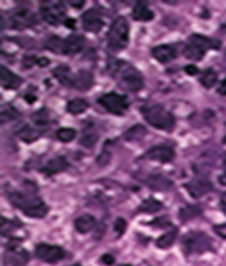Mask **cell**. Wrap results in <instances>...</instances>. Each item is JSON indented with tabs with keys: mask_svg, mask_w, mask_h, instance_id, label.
I'll list each match as a JSON object with an SVG mask.
<instances>
[{
	"mask_svg": "<svg viewBox=\"0 0 226 266\" xmlns=\"http://www.w3.org/2000/svg\"><path fill=\"white\" fill-rule=\"evenodd\" d=\"M107 71L116 80L120 89L126 92H137L144 86L143 76L136 68L124 60H112L108 62Z\"/></svg>",
	"mask_w": 226,
	"mask_h": 266,
	"instance_id": "cell-1",
	"label": "cell"
},
{
	"mask_svg": "<svg viewBox=\"0 0 226 266\" xmlns=\"http://www.w3.org/2000/svg\"><path fill=\"white\" fill-rule=\"evenodd\" d=\"M8 199L15 208H20L26 216L32 218H44L48 214V206L45 202L32 192H11Z\"/></svg>",
	"mask_w": 226,
	"mask_h": 266,
	"instance_id": "cell-2",
	"label": "cell"
},
{
	"mask_svg": "<svg viewBox=\"0 0 226 266\" xmlns=\"http://www.w3.org/2000/svg\"><path fill=\"white\" fill-rule=\"evenodd\" d=\"M142 116L149 125L161 131H173L176 125L174 116L161 104H153L142 108Z\"/></svg>",
	"mask_w": 226,
	"mask_h": 266,
	"instance_id": "cell-3",
	"label": "cell"
},
{
	"mask_svg": "<svg viewBox=\"0 0 226 266\" xmlns=\"http://www.w3.org/2000/svg\"><path fill=\"white\" fill-rule=\"evenodd\" d=\"M219 42L212 40V38H206L203 35L194 34L186 41L184 50V56L191 62H198L204 56V54L210 48H218Z\"/></svg>",
	"mask_w": 226,
	"mask_h": 266,
	"instance_id": "cell-4",
	"label": "cell"
},
{
	"mask_svg": "<svg viewBox=\"0 0 226 266\" xmlns=\"http://www.w3.org/2000/svg\"><path fill=\"white\" fill-rule=\"evenodd\" d=\"M129 26L125 17H118L111 24V28L107 34V44L111 50H122L129 44Z\"/></svg>",
	"mask_w": 226,
	"mask_h": 266,
	"instance_id": "cell-5",
	"label": "cell"
},
{
	"mask_svg": "<svg viewBox=\"0 0 226 266\" xmlns=\"http://www.w3.org/2000/svg\"><path fill=\"white\" fill-rule=\"evenodd\" d=\"M182 248L186 256L202 254L213 250L212 238L202 232H189L182 238Z\"/></svg>",
	"mask_w": 226,
	"mask_h": 266,
	"instance_id": "cell-6",
	"label": "cell"
},
{
	"mask_svg": "<svg viewBox=\"0 0 226 266\" xmlns=\"http://www.w3.org/2000/svg\"><path fill=\"white\" fill-rule=\"evenodd\" d=\"M99 104L113 116H124L126 110L129 108L128 98L124 95H119L116 92L105 94L99 98Z\"/></svg>",
	"mask_w": 226,
	"mask_h": 266,
	"instance_id": "cell-7",
	"label": "cell"
},
{
	"mask_svg": "<svg viewBox=\"0 0 226 266\" xmlns=\"http://www.w3.org/2000/svg\"><path fill=\"white\" fill-rule=\"evenodd\" d=\"M65 8L60 2H44L41 5V16L51 26H59L65 22Z\"/></svg>",
	"mask_w": 226,
	"mask_h": 266,
	"instance_id": "cell-8",
	"label": "cell"
},
{
	"mask_svg": "<svg viewBox=\"0 0 226 266\" xmlns=\"http://www.w3.org/2000/svg\"><path fill=\"white\" fill-rule=\"evenodd\" d=\"M35 254L40 260L47 262V264H56L65 258V250L59 246L40 244L36 246Z\"/></svg>",
	"mask_w": 226,
	"mask_h": 266,
	"instance_id": "cell-9",
	"label": "cell"
},
{
	"mask_svg": "<svg viewBox=\"0 0 226 266\" xmlns=\"http://www.w3.org/2000/svg\"><path fill=\"white\" fill-rule=\"evenodd\" d=\"M11 28L16 30H24L34 26L38 24V18L34 12H32L28 8H21L11 14L10 18Z\"/></svg>",
	"mask_w": 226,
	"mask_h": 266,
	"instance_id": "cell-10",
	"label": "cell"
},
{
	"mask_svg": "<svg viewBox=\"0 0 226 266\" xmlns=\"http://www.w3.org/2000/svg\"><path fill=\"white\" fill-rule=\"evenodd\" d=\"M28 262L29 253L26 250L18 247L17 242L9 244L4 254V264L6 266H24Z\"/></svg>",
	"mask_w": 226,
	"mask_h": 266,
	"instance_id": "cell-11",
	"label": "cell"
},
{
	"mask_svg": "<svg viewBox=\"0 0 226 266\" xmlns=\"http://www.w3.org/2000/svg\"><path fill=\"white\" fill-rule=\"evenodd\" d=\"M144 158L150 160V161H156L160 163H170L172 162L176 157V152L168 145H156V146L150 148V149L144 154Z\"/></svg>",
	"mask_w": 226,
	"mask_h": 266,
	"instance_id": "cell-12",
	"label": "cell"
},
{
	"mask_svg": "<svg viewBox=\"0 0 226 266\" xmlns=\"http://www.w3.org/2000/svg\"><path fill=\"white\" fill-rule=\"evenodd\" d=\"M185 190L192 198H201L213 190V184L206 178H195L186 182Z\"/></svg>",
	"mask_w": 226,
	"mask_h": 266,
	"instance_id": "cell-13",
	"label": "cell"
},
{
	"mask_svg": "<svg viewBox=\"0 0 226 266\" xmlns=\"http://www.w3.org/2000/svg\"><path fill=\"white\" fill-rule=\"evenodd\" d=\"M82 26L86 32H99L104 28V20H102L101 14L95 8H90L82 14Z\"/></svg>",
	"mask_w": 226,
	"mask_h": 266,
	"instance_id": "cell-14",
	"label": "cell"
},
{
	"mask_svg": "<svg viewBox=\"0 0 226 266\" xmlns=\"http://www.w3.org/2000/svg\"><path fill=\"white\" fill-rule=\"evenodd\" d=\"M94 86V77L89 71H81L76 72L74 74V80H72V86L78 92H87L90 88Z\"/></svg>",
	"mask_w": 226,
	"mask_h": 266,
	"instance_id": "cell-15",
	"label": "cell"
},
{
	"mask_svg": "<svg viewBox=\"0 0 226 266\" xmlns=\"http://www.w3.org/2000/svg\"><path fill=\"white\" fill-rule=\"evenodd\" d=\"M152 56L161 64H168L177 58V50L176 48L170 46V44H162V46L153 48Z\"/></svg>",
	"mask_w": 226,
	"mask_h": 266,
	"instance_id": "cell-16",
	"label": "cell"
},
{
	"mask_svg": "<svg viewBox=\"0 0 226 266\" xmlns=\"http://www.w3.org/2000/svg\"><path fill=\"white\" fill-rule=\"evenodd\" d=\"M0 77H2V86L4 89L16 90L23 84V78L20 77V76L16 74H14L11 70L5 68V66H2Z\"/></svg>",
	"mask_w": 226,
	"mask_h": 266,
	"instance_id": "cell-17",
	"label": "cell"
},
{
	"mask_svg": "<svg viewBox=\"0 0 226 266\" xmlns=\"http://www.w3.org/2000/svg\"><path fill=\"white\" fill-rule=\"evenodd\" d=\"M69 162L65 157L60 156V157H56V158L51 160L46 163L45 167L41 168V172L47 176H52V175L59 174L62 172H65L66 169L69 168Z\"/></svg>",
	"mask_w": 226,
	"mask_h": 266,
	"instance_id": "cell-18",
	"label": "cell"
},
{
	"mask_svg": "<svg viewBox=\"0 0 226 266\" xmlns=\"http://www.w3.org/2000/svg\"><path fill=\"white\" fill-rule=\"evenodd\" d=\"M86 47V38L82 35H70L66 40H64V48H63V54H77L83 48Z\"/></svg>",
	"mask_w": 226,
	"mask_h": 266,
	"instance_id": "cell-19",
	"label": "cell"
},
{
	"mask_svg": "<svg viewBox=\"0 0 226 266\" xmlns=\"http://www.w3.org/2000/svg\"><path fill=\"white\" fill-rule=\"evenodd\" d=\"M131 16L135 20H138V22H149V20H152L154 18V12L150 10L144 2H138L134 6V8H132Z\"/></svg>",
	"mask_w": 226,
	"mask_h": 266,
	"instance_id": "cell-20",
	"label": "cell"
},
{
	"mask_svg": "<svg viewBox=\"0 0 226 266\" xmlns=\"http://www.w3.org/2000/svg\"><path fill=\"white\" fill-rule=\"evenodd\" d=\"M96 220L92 214H86L75 220V229L81 234H86L95 228Z\"/></svg>",
	"mask_w": 226,
	"mask_h": 266,
	"instance_id": "cell-21",
	"label": "cell"
},
{
	"mask_svg": "<svg viewBox=\"0 0 226 266\" xmlns=\"http://www.w3.org/2000/svg\"><path fill=\"white\" fill-rule=\"evenodd\" d=\"M53 76L59 80L60 84L65 86H72V80H74V74L69 66L59 65L53 70Z\"/></svg>",
	"mask_w": 226,
	"mask_h": 266,
	"instance_id": "cell-22",
	"label": "cell"
},
{
	"mask_svg": "<svg viewBox=\"0 0 226 266\" xmlns=\"http://www.w3.org/2000/svg\"><path fill=\"white\" fill-rule=\"evenodd\" d=\"M147 185L154 191H167L173 186V184L162 175H152L147 179Z\"/></svg>",
	"mask_w": 226,
	"mask_h": 266,
	"instance_id": "cell-23",
	"label": "cell"
},
{
	"mask_svg": "<svg viewBox=\"0 0 226 266\" xmlns=\"http://www.w3.org/2000/svg\"><path fill=\"white\" fill-rule=\"evenodd\" d=\"M17 136L21 140L24 142V143H33V142L38 140V139L41 137L42 132L41 130L34 128H32V126L26 125L17 132Z\"/></svg>",
	"mask_w": 226,
	"mask_h": 266,
	"instance_id": "cell-24",
	"label": "cell"
},
{
	"mask_svg": "<svg viewBox=\"0 0 226 266\" xmlns=\"http://www.w3.org/2000/svg\"><path fill=\"white\" fill-rule=\"evenodd\" d=\"M89 108V104L84 98H74L66 106V110L72 116H78L82 114Z\"/></svg>",
	"mask_w": 226,
	"mask_h": 266,
	"instance_id": "cell-25",
	"label": "cell"
},
{
	"mask_svg": "<svg viewBox=\"0 0 226 266\" xmlns=\"http://www.w3.org/2000/svg\"><path fill=\"white\" fill-rule=\"evenodd\" d=\"M162 208H164V205H162L160 202L150 197L141 202V205L138 206V212L155 214L158 212V211H160Z\"/></svg>",
	"mask_w": 226,
	"mask_h": 266,
	"instance_id": "cell-26",
	"label": "cell"
},
{
	"mask_svg": "<svg viewBox=\"0 0 226 266\" xmlns=\"http://www.w3.org/2000/svg\"><path fill=\"white\" fill-rule=\"evenodd\" d=\"M147 134V128L142 125H135L124 133V139L126 142H138L143 139Z\"/></svg>",
	"mask_w": 226,
	"mask_h": 266,
	"instance_id": "cell-27",
	"label": "cell"
},
{
	"mask_svg": "<svg viewBox=\"0 0 226 266\" xmlns=\"http://www.w3.org/2000/svg\"><path fill=\"white\" fill-rule=\"evenodd\" d=\"M177 235H178V230H177L176 228H172L171 230H168L166 234H164L156 240V246L162 250L168 248V247H171L174 244Z\"/></svg>",
	"mask_w": 226,
	"mask_h": 266,
	"instance_id": "cell-28",
	"label": "cell"
},
{
	"mask_svg": "<svg viewBox=\"0 0 226 266\" xmlns=\"http://www.w3.org/2000/svg\"><path fill=\"white\" fill-rule=\"evenodd\" d=\"M201 212H202V208L198 206V205H188V206L179 210V220L182 222H186V220L196 217Z\"/></svg>",
	"mask_w": 226,
	"mask_h": 266,
	"instance_id": "cell-29",
	"label": "cell"
},
{
	"mask_svg": "<svg viewBox=\"0 0 226 266\" xmlns=\"http://www.w3.org/2000/svg\"><path fill=\"white\" fill-rule=\"evenodd\" d=\"M98 139L99 134L94 128H87L86 131H83V136L82 138H81L80 143L81 145H83V146L89 148L90 149V148H93L96 144Z\"/></svg>",
	"mask_w": 226,
	"mask_h": 266,
	"instance_id": "cell-30",
	"label": "cell"
},
{
	"mask_svg": "<svg viewBox=\"0 0 226 266\" xmlns=\"http://www.w3.org/2000/svg\"><path fill=\"white\" fill-rule=\"evenodd\" d=\"M216 80H218V74L213 68H207L200 78V83L207 89L214 86Z\"/></svg>",
	"mask_w": 226,
	"mask_h": 266,
	"instance_id": "cell-31",
	"label": "cell"
},
{
	"mask_svg": "<svg viewBox=\"0 0 226 266\" xmlns=\"http://www.w3.org/2000/svg\"><path fill=\"white\" fill-rule=\"evenodd\" d=\"M21 116V113L12 104H5L2 108V122H14Z\"/></svg>",
	"mask_w": 226,
	"mask_h": 266,
	"instance_id": "cell-32",
	"label": "cell"
},
{
	"mask_svg": "<svg viewBox=\"0 0 226 266\" xmlns=\"http://www.w3.org/2000/svg\"><path fill=\"white\" fill-rule=\"evenodd\" d=\"M45 48L56 54H63L64 40H62L60 38H57V36H52V38L46 42V46H45Z\"/></svg>",
	"mask_w": 226,
	"mask_h": 266,
	"instance_id": "cell-33",
	"label": "cell"
},
{
	"mask_svg": "<svg viewBox=\"0 0 226 266\" xmlns=\"http://www.w3.org/2000/svg\"><path fill=\"white\" fill-rule=\"evenodd\" d=\"M76 137V130L71 128H63L57 131V138L63 143H69Z\"/></svg>",
	"mask_w": 226,
	"mask_h": 266,
	"instance_id": "cell-34",
	"label": "cell"
},
{
	"mask_svg": "<svg viewBox=\"0 0 226 266\" xmlns=\"http://www.w3.org/2000/svg\"><path fill=\"white\" fill-rule=\"evenodd\" d=\"M33 120H34V122L39 126L47 125L51 120L50 112H48V110H40L33 116Z\"/></svg>",
	"mask_w": 226,
	"mask_h": 266,
	"instance_id": "cell-35",
	"label": "cell"
},
{
	"mask_svg": "<svg viewBox=\"0 0 226 266\" xmlns=\"http://www.w3.org/2000/svg\"><path fill=\"white\" fill-rule=\"evenodd\" d=\"M2 234L3 235H9L10 232H12L14 230H16L18 228V223L17 222H14V220H6L4 217H2Z\"/></svg>",
	"mask_w": 226,
	"mask_h": 266,
	"instance_id": "cell-36",
	"label": "cell"
},
{
	"mask_svg": "<svg viewBox=\"0 0 226 266\" xmlns=\"http://www.w3.org/2000/svg\"><path fill=\"white\" fill-rule=\"evenodd\" d=\"M125 229H126V220H123V218H118L114 222V230L117 232V234L119 235H123L125 232Z\"/></svg>",
	"mask_w": 226,
	"mask_h": 266,
	"instance_id": "cell-37",
	"label": "cell"
},
{
	"mask_svg": "<svg viewBox=\"0 0 226 266\" xmlns=\"http://www.w3.org/2000/svg\"><path fill=\"white\" fill-rule=\"evenodd\" d=\"M213 230L216 235L222 238H226V223H222V224H216L213 226Z\"/></svg>",
	"mask_w": 226,
	"mask_h": 266,
	"instance_id": "cell-38",
	"label": "cell"
},
{
	"mask_svg": "<svg viewBox=\"0 0 226 266\" xmlns=\"http://www.w3.org/2000/svg\"><path fill=\"white\" fill-rule=\"evenodd\" d=\"M101 262H104L105 265H112L114 264V256L111 254H105L101 256Z\"/></svg>",
	"mask_w": 226,
	"mask_h": 266,
	"instance_id": "cell-39",
	"label": "cell"
},
{
	"mask_svg": "<svg viewBox=\"0 0 226 266\" xmlns=\"http://www.w3.org/2000/svg\"><path fill=\"white\" fill-rule=\"evenodd\" d=\"M184 70H185V72L189 76H195V74H197L198 72H200V71H198V68L195 65H188V66H185Z\"/></svg>",
	"mask_w": 226,
	"mask_h": 266,
	"instance_id": "cell-40",
	"label": "cell"
},
{
	"mask_svg": "<svg viewBox=\"0 0 226 266\" xmlns=\"http://www.w3.org/2000/svg\"><path fill=\"white\" fill-rule=\"evenodd\" d=\"M69 4H70L72 8H81L84 4H86V2H84V0H81V2H75V0H71V2H69Z\"/></svg>",
	"mask_w": 226,
	"mask_h": 266,
	"instance_id": "cell-41",
	"label": "cell"
},
{
	"mask_svg": "<svg viewBox=\"0 0 226 266\" xmlns=\"http://www.w3.org/2000/svg\"><path fill=\"white\" fill-rule=\"evenodd\" d=\"M218 92L220 94V95H224V96H226V78H225L224 80L221 82L220 86L218 88Z\"/></svg>",
	"mask_w": 226,
	"mask_h": 266,
	"instance_id": "cell-42",
	"label": "cell"
},
{
	"mask_svg": "<svg viewBox=\"0 0 226 266\" xmlns=\"http://www.w3.org/2000/svg\"><path fill=\"white\" fill-rule=\"evenodd\" d=\"M64 23H65V26H68V28H70V29H74L75 28V24H76V20H71V18H69V20H66Z\"/></svg>",
	"mask_w": 226,
	"mask_h": 266,
	"instance_id": "cell-43",
	"label": "cell"
},
{
	"mask_svg": "<svg viewBox=\"0 0 226 266\" xmlns=\"http://www.w3.org/2000/svg\"><path fill=\"white\" fill-rule=\"evenodd\" d=\"M220 204H221V210L222 212L226 214V192L224 194L221 196V200H220Z\"/></svg>",
	"mask_w": 226,
	"mask_h": 266,
	"instance_id": "cell-44",
	"label": "cell"
},
{
	"mask_svg": "<svg viewBox=\"0 0 226 266\" xmlns=\"http://www.w3.org/2000/svg\"><path fill=\"white\" fill-rule=\"evenodd\" d=\"M219 182H220L222 186H226V174H222L219 176Z\"/></svg>",
	"mask_w": 226,
	"mask_h": 266,
	"instance_id": "cell-45",
	"label": "cell"
},
{
	"mask_svg": "<svg viewBox=\"0 0 226 266\" xmlns=\"http://www.w3.org/2000/svg\"><path fill=\"white\" fill-rule=\"evenodd\" d=\"M26 100H27V102H29V104H33V102L36 101V98L32 95H26Z\"/></svg>",
	"mask_w": 226,
	"mask_h": 266,
	"instance_id": "cell-46",
	"label": "cell"
},
{
	"mask_svg": "<svg viewBox=\"0 0 226 266\" xmlns=\"http://www.w3.org/2000/svg\"><path fill=\"white\" fill-rule=\"evenodd\" d=\"M222 143L226 144V133H225V136H224V139H222Z\"/></svg>",
	"mask_w": 226,
	"mask_h": 266,
	"instance_id": "cell-47",
	"label": "cell"
},
{
	"mask_svg": "<svg viewBox=\"0 0 226 266\" xmlns=\"http://www.w3.org/2000/svg\"><path fill=\"white\" fill-rule=\"evenodd\" d=\"M72 266H81V265H78V264H75V265H72Z\"/></svg>",
	"mask_w": 226,
	"mask_h": 266,
	"instance_id": "cell-48",
	"label": "cell"
},
{
	"mask_svg": "<svg viewBox=\"0 0 226 266\" xmlns=\"http://www.w3.org/2000/svg\"><path fill=\"white\" fill-rule=\"evenodd\" d=\"M120 266H131V265H120Z\"/></svg>",
	"mask_w": 226,
	"mask_h": 266,
	"instance_id": "cell-49",
	"label": "cell"
}]
</instances>
